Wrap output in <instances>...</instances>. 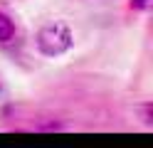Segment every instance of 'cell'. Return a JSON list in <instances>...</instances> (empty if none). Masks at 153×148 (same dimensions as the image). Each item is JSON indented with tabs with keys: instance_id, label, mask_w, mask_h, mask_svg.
<instances>
[{
	"instance_id": "1",
	"label": "cell",
	"mask_w": 153,
	"mask_h": 148,
	"mask_svg": "<svg viewBox=\"0 0 153 148\" xmlns=\"http://www.w3.org/2000/svg\"><path fill=\"white\" fill-rule=\"evenodd\" d=\"M37 49L45 57H62L64 52H69L74 45V35L64 22H47L40 27V32L35 37Z\"/></svg>"
},
{
	"instance_id": "2",
	"label": "cell",
	"mask_w": 153,
	"mask_h": 148,
	"mask_svg": "<svg viewBox=\"0 0 153 148\" xmlns=\"http://www.w3.org/2000/svg\"><path fill=\"white\" fill-rule=\"evenodd\" d=\"M13 37H15V25H13V20L0 10V42H10Z\"/></svg>"
},
{
	"instance_id": "3",
	"label": "cell",
	"mask_w": 153,
	"mask_h": 148,
	"mask_svg": "<svg viewBox=\"0 0 153 148\" xmlns=\"http://www.w3.org/2000/svg\"><path fill=\"white\" fill-rule=\"evenodd\" d=\"M143 123H146V126L153 123V106H151V104L143 106Z\"/></svg>"
},
{
	"instance_id": "4",
	"label": "cell",
	"mask_w": 153,
	"mask_h": 148,
	"mask_svg": "<svg viewBox=\"0 0 153 148\" xmlns=\"http://www.w3.org/2000/svg\"><path fill=\"white\" fill-rule=\"evenodd\" d=\"M146 5H148V0H131V7L133 10H143Z\"/></svg>"
}]
</instances>
